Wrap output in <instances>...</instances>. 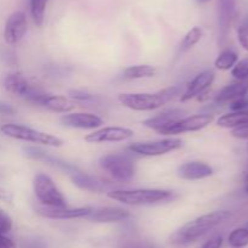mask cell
Listing matches in <instances>:
<instances>
[{
    "mask_svg": "<svg viewBox=\"0 0 248 248\" xmlns=\"http://www.w3.org/2000/svg\"><path fill=\"white\" fill-rule=\"evenodd\" d=\"M0 201L2 202L11 201V195H10V192H7L6 190H4L2 187H0Z\"/></svg>",
    "mask_w": 248,
    "mask_h": 248,
    "instance_id": "40",
    "label": "cell"
},
{
    "mask_svg": "<svg viewBox=\"0 0 248 248\" xmlns=\"http://www.w3.org/2000/svg\"><path fill=\"white\" fill-rule=\"evenodd\" d=\"M177 175L184 180H200L213 175V168L200 160H191L179 165Z\"/></svg>",
    "mask_w": 248,
    "mask_h": 248,
    "instance_id": "16",
    "label": "cell"
},
{
    "mask_svg": "<svg viewBox=\"0 0 248 248\" xmlns=\"http://www.w3.org/2000/svg\"><path fill=\"white\" fill-rule=\"evenodd\" d=\"M130 212L120 207H101L92 208L91 213L86 216L92 223H119L130 218Z\"/></svg>",
    "mask_w": 248,
    "mask_h": 248,
    "instance_id": "14",
    "label": "cell"
},
{
    "mask_svg": "<svg viewBox=\"0 0 248 248\" xmlns=\"http://www.w3.org/2000/svg\"><path fill=\"white\" fill-rule=\"evenodd\" d=\"M91 207H79V208H68V207H36V213L48 219H79L86 218L91 213Z\"/></svg>",
    "mask_w": 248,
    "mask_h": 248,
    "instance_id": "11",
    "label": "cell"
},
{
    "mask_svg": "<svg viewBox=\"0 0 248 248\" xmlns=\"http://www.w3.org/2000/svg\"><path fill=\"white\" fill-rule=\"evenodd\" d=\"M202 34L203 32L200 27H193V28L184 35V38L182 39L181 44H179V50L183 53V51H186L189 50V49L193 48L194 45H196V44L201 40Z\"/></svg>",
    "mask_w": 248,
    "mask_h": 248,
    "instance_id": "27",
    "label": "cell"
},
{
    "mask_svg": "<svg viewBox=\"0 0 248 248\" xmlns=\"http://www.w3.org/2000/svg\"><path fill=\"white\" fill-rule=\"evenodd\" d=\"M27 29H28V21H27L26 14L23 11L14 12V14L10 15L6 23H5V41L10 45L19 43L26 35Z\"/></svg>",
    "mask_w": 248,
    "mask_h": 248,
    "instance_id": "10",
    "label": "cell"
},
{
    "mask_svg": "<svg viewBox=\"0 0 248 248\" xmlns=\"http://www.w3.org/2000/svg\"><path fill=\"white\" fill-rule=\"evenodd\" d=\"M31 85L33 84H31L28 79L19 72L10 73L4 80V87L7 91L16 96L23 97V99H26V96L28 95Z\"/></svg>",
    "mask_w": 248,
    "mask_h": 248,
    "instance_id": "21",
    "label": "cell"
},
{
    "mask_svg": "<svg viewBox=\"0 0 248 248\" xmlns=\"http://www.w3.org/2000/svg\"><path fill=\"white\" fill-rule=\"evenodd\" d=\"M247 148H248V146H247Z\"/></svg>",
    "mask_w": 248,
    "mask_h": 248,
    "instance_id": "45",
    "label": "cell"
},
{
    "mask_svg": "<svg viewBox=\"0 0 248 248\" xmlns=\"http://www.w3.org/2000/svg\"><path fill=\"white\" fill-rule=\"evenodd\" d=\"M186 113L184 109L181 108H169L162 111L161 113L156 114L154 117H150V118L143 121V125L147 126V128L153 129V130L157 131L159 129L164 128L167 124H171L173 122L178 121V119L183 118V114Z\"/></svg>",
    "mask_w": 248,
    "mask_h": 248,
    "instance_id": "20",
    "label": "cell"
},
{
    "mask_svg": "<svg viewBox=\"0 0 248 248\" xmlns=\"http://www.w3.org/2000/svg\"><path fill=\"white\" fill-rule=\"evenodd\" d=\"M121 248H155L149 241H140V240H130L123 243Z\"/></svg>",
    "mask_w": 248,
    "mask_h": 248,
    "instance_id": "32",
    "label": "cell"
},
{
    "mask_svg": "<svg viewBox=\"0 0 248 248\" xmlns=\"http://www.w3.org/2000/svg\"><path fill=\"white\" fill-rule=\"evenodd\" d=\"M156 74L155 67L149 65H136L125 68L123 77L125 79H142V78H152Z\"/></svg>",
    "mask_w": 248,
    "mask_h": 248,
    "instance_id": "24",
    "label": "cell"
},
{
    "mask_svg": "<svg viewBox=\"0 0 248 248\" xmlns=\"http://www.w3.org/2000/svg\"><path fill=\"white\" fill-rule=\"evenodd\" d=\"M219 6V43L223 44L228 38L230 26L236 15V0H218Z\"/></svg>",
    "mask_w": 248,
    "mask_h": 248,
    "instance_id": "17",
    "label": "cell"
},
{
    "mask_svg": "<svg viewBox=\"0 0 248 248\" xmlns=\"http://www.w3.org/2000/svg\"><path fill=\"white\" fill-rule=\"evenodd\" d=\"M107 194L109 198L127 206H150L161 202H169L174 198L173 192L161 189H116L110 190Z\"/></svg>",
    "mask_w": 248,
    "mask_h": 248,
    "instance_id": "3",
    "label": "cell"
},
{
    "mask_svg": "<svg viewBox=\"0 0 248 248\" xmlns=\"http://www.w3.org/2000/svg\"><path fill=\"white\" fill-rule=\"evenodd\" d=\"M68 95L70 99L79 102H85V104H98L101 101V97L98 95H93L91 92L84 91V90H69Z\"/></svg>",
    "mask_w": 248,
    "mask_h": 248,
    "instance_id": "29",
    "label": "cell"
},
{
    "mask_svg": "<svg viewBox=\"0 0 248 248\" xmlns=\"http://www.w3.org/2000/svg\"><path fill=\"white\" fill-rule=\"evenodd\" d=\"M15 108L6 102L0 101V114H14Z\"/></svg>",
    "mask_w": 248,
    "mask_h": 248,
    "instance_id": "38",
    "label": "cell"
},
{
    "mask_svg": "<svg viewBox=\"0 0 248 248\" xmlns=\"http://www.w3.org/2000/svg\"><path fill=\"white\" fill-rule=\"evenodd\" d=\"M61 123L68 128L96 129L103 124V119L93 113H69L61 117Z\"/></svg>",
    "mask_w": 248,
    "mask_h": 248,
    "instance_id": "15",
    "label": "cell"
},
{
    "mask_svg": "<svg viewBox=\"0 0 248 248\" xmlns=\"http://www.w3.org/2000/svg\"><path fill=\"white\" fill-rule=\"evenodd\" d=\"M196 1H198L199 4H207V2L211 1V0H196Z\"/></svg>",
    "mask_w": 248,
    "mask_h": 248,
    "instance_id": "41",
    "label": "cell"
},
{
    "mask_svg": "<svg viewBox=\"0 0 248 248\" xmlns=\"http://www.w3.org/2000/svg\"><path fill=\"white\" fill-rule=\"evenodd\" d=\"M237 58H239V56H237V53L232 49H225L216 58L215 66L217 70L220 71L232 70L235 66V63L237 62Z\"/></svg>",
    "mask_w": 248,
    "mask_h": 248,
    "instance_id": "25",
    "label": "cell"
},
{
    "mask_svg": "<svg viewBox=\"0 0 248 248\" xmlns=\"http://www.w3.org/2000/svg\"><path fill=\"white\" fill-rule=\"evenodd\" d=\"M232 135L237 139H248V124L232 129Z\"/></svg>",
    "mask_w": 248,
    "mask_h": 248,
    "instance_id": "36",
    "label": "cell"
},
{
    "mask_svg": "<svg viewBox=\"0 0 248 248\" xmlns=\"http://www.w3.org/2000/svg\"><path fill=\"white\" fill-rule=\"evenodd\" d=\"M69 177L73 181L75 186L79 189L85 190V191H91V192H104V191H110L113 184L109 181H104V180L94 177L92 175L84 173L82 170L77 169L74 172L69 173Z\"/></svg>",
    "mask_w": 248,
    "mask_h": 248,
    "instance_id": "12",
    "label": "cell"
},
{
    "mask_svg": "<svg viewBox=\"0 0 248 248\" xmlns=\"http://www.w3.org/2000/svg\"><path fill=\"white\" fill-rule=\"evenodd\" d=\"M183 146V141L178 138H167L161 140L143 141V142H135L128 146V150L136 155L148 156H161L166 153L173 152Z\"/></svg>",
    "mask_w": 248,
    "mask_h": 248,
    "instance_id": "7",
    "label": "cell"
},
{
    "mask_svg": "<svg viewBox=\"0 0 248 248\" xmlns=\"http://www.w3.org/2000/svg\"><path fill=\"white\" fill-rule=\"evenodd\" d=\"M223 237L220 235H216L211 237L210 240L206 241L201 248H222Z\"/></svg>",
    "mask_w": 248,
    "mask_h": 248,
    "instance_id": "35",
    "label": "cell"
},
{
    "mask_svg": "<svg viewBox=\"0 0 248 248\" xmlns=\"http://www.w3.org/2000/svg\"><path fill=\"white\" fill-rule=\"evenodd\" d=\"M215 77L216 75L213 71H203V72L195 75V78L186 85V89L182 94V101H189V100L194 99V97H198L200 95L205 94L210 89L211 85L213 84V82H215Z\"/></svg>",
    "mask_w": 248,
    "mask_h": 248,
    "instance_id": "13",
    "label": "cell"
},
{
    "mask_svg": "<svg viewBox=\"0 0 248 248\" xmlns=\"http://www.w3.org/2000/svg\"><path fill=\"white\" fill-rule=\"evenodd\" d=\"M248 92V78L244 80H236V82L232 83V84L225 85L220 91L216 95L215 101L217 104H227V102H232L234 100L239 99V97L246 96Z\"/></svg>",
    "mask_w": 248,
    "mask_h": 248,
    "instance_id": "19",
    "label": "cell"
},
{
    "mask_svg": "<svg viewBox=\"0 0 248 248\" xmlns=\"http://www.w3.org/2000/svg\"><path fill=\"white\" fill-rule=\"evenodd\" d=\"M12 229V220L2 209H0V233H7Z\"/></svg>",
    "mask_w": 248,
    "mask_h": 248,
    "instance_id": "33",
    "label": "cell"
},
{
    "mask_svg": "<svg viewBox=\"0 0 248 248\" xmlns=\"http://www.w3.org/2000/svg\"><path fill=\"white\" fill-rule=\"evenodd\" d=\"M230 109L232 112L246 111V109H248V99L246 96H242L234 100V101L230 102Z\"/></svg>",
    "mask_w": 248,
    "mask_h": 248,
    "instance_id": "34",
    "label": "cell"
},
{
    "mask_svg": "<svg viewBox=\"0 0 248 248\" xmlns=\"http://www.w3.org/2000/svg\"><path fill=\"white\" fill-rule=\"evenodd\" d=\"M228 242L234 248H242L248 245V229L237 228L230 232L228 237Z\"/></svg>",
    "mask_w": 248,
    "mask_h": 248,
    "instance_id": "28",
    "label": "cell"
},
{
    "mask_svg": "<svg viewBox=\"0 0 248 248\" xmlns=\"http://www.w3.org/2000/svg\"><path fill=\"white\" fill-rule=\"evenodd\" d=\"M41 107H45V108L52 112H57V113H68L74 109L75 104L67 96L47 94V96L41 104Z\"/></svg>",
    "mask_w": 248,
    "mask_h": 248,
    "instance_id": "22",
    "label": "cell"
},
{
    "mask_svg": "<svg viewBox=\"0 0 248 248\" xmlns=\"http://www.w3.org/2000/svg\"><path fill=\"white\" fill-rule=\"evenodd\" d=\"M24 152H26L27 157L33 158V159H36V160H43V162L47 163V164L53 165V167L64 170L67 174L79 169L77 165L72 164V163L69 162H65V160L61 159V158L55 157V156H51L50 153L45 152V151L40 150V148L38 147H31V146H29V147H24Z\"/></svg>",
    "mask_w": 248,
    "mask_h": 248,
    "instance_id": "18",
    "label": "cell"
},
{
    "mask_svg": "<svg viewBox=\"0 0 248 248\" xmlns=\"http://www.w3.org/2000/svg\"><path fill=\"white\" fill-rule=\"evenodd\" d=\"M213 121H215V117L212 114H194V116L181 118L173 123L167 124L164 128L159 129L157 133L162 135H177V134L189 133V131H198L210 125Z\"/></svg>",
    "mask_w": 248,
    "mask_h": 248,
    "instance_id": "8",
    "label": "cell"
},
{
    "mask_svg": "<svg viewBox=\"0 0 248 248\" xmlns=\"http://www.w3.org/2000/svg\"><path fill=\"white\" fill-rule=\"evenodd\" d=\"M217 124L222 128H237V126L248 124V109L246 111L230 112V113L223 114L218 118Z\"/></svg>",
    "mask_w": 248,
    "mask_h": 248,
    "instance_id": "23",
    "label": "cell"
},
{
    "mask_svg": "<svg viewBox=\"0 0 248 248\" xmlns=\"http://www.w3.org/2000/svg\"><path fill=\"white\" fill-rule=\"evenodd\" d=\"M0 131L4 135L16 139V140L28 141V142L39 143V145L51 146V147H60L63 145V141L57 136L35 130V129L22 125V124H4V125L0 126Z\"/></svg>",
    "mask_w": 248,
    "mask_h": 248,
    "instance_id": "4",
    "label": "cell"
},
{
    "mask_svg": "<svg viewBox=\"0 0 248 248\" xmlns=\"http://www.w3.org/2000/svg\"><path fill=\"white\" fill-rule=\"evenodd\" d=\"M246 182H248V173H247V175H246Z\"/></svg>",
    "mask_w": 248,
    "mask_h": 248,
    "instance_id": "43",
    "label": "cell"
},
{
    "mask_svg": "<svg viewBox=\"0 0 248 248\" xmlns=\"http://www.w3.org/2000/svg\"><path fill=\"white\" fill-rule=\"evenodd\" d=\"M183 91L184 90L181 85H172L154 94H148V92L127 94L126 92V94L119 95L118 99L123 106L133 111H154L176 97L182 96Z\"/></svg>",
    "mask_w": 248,
    "mask_h": 248,
    "instance_id": "2",
    "label": "cell"
},
{
    "mask_svg": "<svg viewBox=\"0 0 248 248\" xmlns=\"http://www.w3.org/2000/svg\"><path fill=\"white\" fill-rule=\"evenodd\" d=\"M47 1L48 0H29L31 17H33L34 23L38 27H41L44 23Z\"/></svg>",
    "mask_w": 248,
    "mask_h": 248,
    "instance_id": "26",
    "label": "cell"
},
{
    "mask_svg": "<svg viewBox=\"0 0 248 248\" xmlns=\"http://www.w3.org/2000/svg\"><path fill=\"white\" fill-rule=\"evenodd\" d=\"M33 190L35 197L43 206L67 207V201L55 181L45 173H38L33 179Z\"/></svg>",
    "mask_w": 248,
    "mask_h": 248,
    "instance_id": "6",
    "label": "cell"
},
{
    "mask_svg": "<svg viewBox=\"0 0 248 248\" xmlns=\"http://www.w3.org/2000/svg\"><path fill=\"white\" fill-rule=\"evenodd\" d=\"M99 165L115 180L126 182L132 180L136 174V164L130 155L109 153L99 159Z\"/></svg>",
    "mask_w": 248,
    "mask_h": 248,
    "instance_id": "5",
    "label": "cell"
},
{
    "mask_svg": "<svg viewBox=\"0 0 248 248\" xmlns=\"http://www.w3.org/2000/svg\"><path fill=\"white\" fill-rule=\"evenodd\" d=\"M133 138V130L124 126H106L85 136V141L89 143L119 142Z\"/></svg>",
    "mask_w": 248,
    "mask_h": 248,
    "instance_id": "9",
    "label": "cell"
},
{
    "mask_svg": "<svg viewBox=\"0 0 248 248\" xmlns=\"http://www.w3.org/2000/svg\"><path fill=\"white\" fill-rule=\"evenodd\" d=\"M0 248H16V245L11 238L4 236V233H0Z\"/></svg>",
    "mask_w": 248,
    "mask_h": 248,
    "instance_id": "37",
    "label": "cell"
},
{
    "mask_svg": "<svg viewBox=\"0 0 248 248\" xmlns=\"http://www.w3.org/2000/svg\"><path fill=\"white\" fill-rule=\"evenodd\" d=\"M237 38L242 48L248 51V18L237 29Z\"/></svg>",
    "mask_w": 248,
    "mask_h": 248,
    "instance_id": "31",
    "label": "cell"
},
{
    "mask_svg": "<svg viewBox=\"0 0 248 248\" xmlns=\"http://www.w3.org/2000/svg\"><path fill=\"white\" fill-rule=\"evenodd\" d=\"M232 75L236 80H244L248 78V56L242 58L241 61L235 63L234 67L232 68Z\"/></svg>",
    "mask_w": 248,
    "mask_h": 248,
    "instance_id": "30",
    "label": "cell"
},
{
    "mask_svg": "<svg viewBox=\"0 0 248 248\" xmlns=\"http://www.w3.org/2000/svg\"><path fill=\"white\" fill-rule=\"evenodd\" d=\"M232 216V212L229 211H216L198 216L196 219L184 224L181 229H178L171 236V242L178 246L194 242L207 232H210L211 230H213L216 226L227 221Z\"/></svg>",
    "mask_w": 248,
    "mask_h": 248,
    "instance_id": "1",
    "label": "cell"
},
{
    "mask_svg": "<svg viewBox=\"0 0 248 248\" xmlns=\"http://www.w3.org/2000/svg\"><path fill=\"white\" fill-rule=\"evenodd\" d=\"M245 189H246V192L248 194V182L246 184V187H245Z\"/></svg>",
    "mask_w": 248,
    "mask_h": 248,
    "instance_id": "42",
    "label": "cell"
},
{
    "mask_svg": "<svg viewBox=\"0 0 248 248\" xmlns=\"http://www.w3.org/2000/svg\"><path fill=\"white\" fill-rule=\"evenodd\" d=\"M245 228L248 229V221H247V223H246V225H245Z\"/></svg>",
    "mask_w": 248,
    "mask_h": 248,
    "instance_id": "44",
    "label": "cell"
},
{
    "mask_svg": "<svg viewBox=\"0 0 248 248\" xmlns=\"http://www.w3.org/2000/svg\"><path fill=\"white\" fill-rule=\"evenodd\" d=\"M23 248H45V245H44L41 241L31 240V241H27L26 245L23 246Z\"/></svg>",
    "mask_w": 248,
    "mask_h": 248,
    "instance_id": "39",
    "label": "cell"
}]
</instances>
